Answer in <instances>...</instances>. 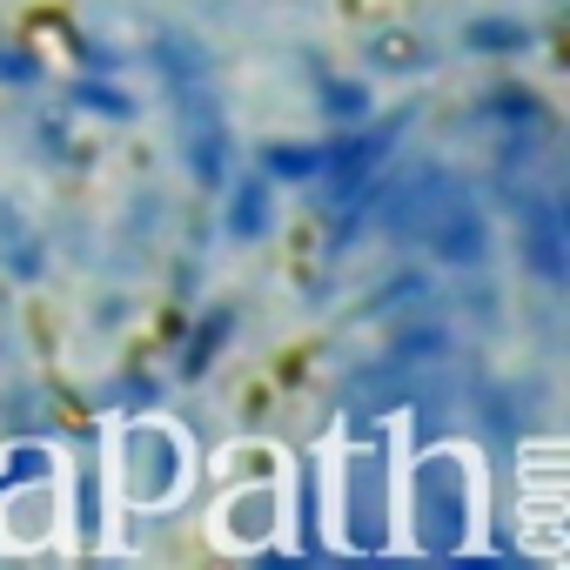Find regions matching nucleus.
Here are the masks:
<instances>
[{"mask_svg":"<svg viewBox=\"0 0 570 570\" xmlns=\"http://www.w3.org/2000/svg\"><path fill=\"white\" fill-rule=\"evenodd\" d=\"M410 523L430 557H456L476 523V470L463 450H430L410 476Z\"/></svg>","mask_w":570,"mask_h":570,"instance_id":"7ed1b4c3","label":"nucleus"},{"mask_svg":"<svg viewBox=\"0 0 570 570\" xmlns=\"http://www.w3.org/2000/svg\"><path fill=\"white\" fill-rule=\"evenodd\" d=\"M323 155H330L323 141H268L255 168H262L268 181H316V175H323Z\"/></svg>","mask_w":570,"mask_h":570,"instance_id":"9d476101","label":"nucleus"},{"mask_svg":"<svg viewBox=\"0 0 570 570\" xmlns=\"http://www.w3.org/2000/svg\"><path fill=\"white\" fill-rule=\"evenodd\" d=\"M275 523H282V490H275V476H262L255 490H228V497H222L215 537H222L228 550H268Z\"/></svg>","mask_w":570,"mask_h":570,"instance_id":"0eeeda50","label":"nucleus"},{"mask_svg":"<svg viewBox=\"0 0 570 570\" xmlns=\"http://www.w3.org/2000/svg\"><path fill=\"white\" fill-rule=\"evenodd\" d=\"M228 188V181H222ZM268 222H275V181L255 168V175H242L235 188H228V235L235 242H255V235H268Z\"/></svg>","mask_w":570,"mask_h":570,"instance_id":"1a4fd4ad","label":"nucleus"},{"mask_svg":"<svg viewBox=\"0 0 570 570\" xmlns=\"http://www.w3.org/2000/svg\"><path fill=\"white\" fill-rule=\"evenodd\" d=\"M510 208H517V255H523V268L543 282V289H563V282H570V222H563V202L550 188L517 181Z\"/></svg>","mask_w":570,"mask_h":570,"instance_id":"39448f33","label":"nucleus"},{"mask_svg":"<svg viewBox=\"0 0 570 570\" xmlns=\"http://www.w3.org/2000/svg\"><path fill=\"white\" fill-rule=\"evenodd\" d=\"M155 68H161V88L175 101V121H181V161L202 188H222L228 181V121H222V101L208 88V68L188 41L161 35L155 41Z\"/></svg>","mask_w":570,"mask_h":570,"instance_id":"f03ea898","label":"nucleus"},{"mask_svg":"<svg viewBox=\"0 0 570 570\" xmlns=\"http://www.w3.org/2000/svg\"><path fill=\"white\" fill-rule=\"evenodd\" d=\"M121 463V497L135 503V510H161V503H175L181 497V483H188V436L168 423V416H135V423H121V450H115Z\"/></svg>","mask_w":570,"mask_h":570,"instance_id":"20e7f679","label":"nucleus"},{"mask_svg":"<svg viewBox=\"0 0 570 570\" xmlns=\"http://www.w3.org/2000/svg\"><path fill=\"white\" fill-rule=\"evenodd\" d=\"M235 303H215V309H202L195 316V330H188V343H181V376H208L215 363H222V350L235 343Z\"/></svg>","mask_w":570,"mask_h":570,"instance_id":"6e6552de","label":"nucleus"},{"mask_svg":"<svg viewBox=\"0 0 570 570\" xmlns=\"http://www.w3.org/2000/svg\"><path fill=\"white\" fill-rule=\"evenodd\" d=\"M75 101H81V108H101V115H128V108H135V101L115 95L108 81H75Z\"/></svg>","mask_w":570,"mask_h":570,"instance_id":"4468645a","label":"nucleus"},{"mask_svg":"<svg viewBox=\"0 0 570 570\" xmlns=\"http://www.w3.org/2000/svg\"><path fill=\"white\" fill-rule=\"evenodd\" d=\"M343 530L356 550H390V443H363L350 450L343 470Z\"/></svg>","mask_w":570,"mask_h":570,"instance_id":"423d86ee","label":"nucleus"},{"mask_svg":"<svg viewBox=\"0 0 570 570\" xmlns=\"http://www.w3.org/2000/svg\"><path fill=\"white\" fill-rule=\"evenodd\" d=\"M370 208H376V222H383L390 242L430 248L450 268H476L490 255V215L463 188V175L443 168V161H416L410 175H383Z\"/></svg>","mask_w":570,"mask_h":570,"instance_id":"f257e3e1","label":"nucleus"},{"mask_svg":"<svg viewBox=\"0 0 570 570\" xmlns=\"http://www.w3.org/2000/svg\"><path fill=\"white\" fill-rule=\"evenodd\" d=\"M323 108H330L336 121H363V115H370V88H363V81H323Z\"/></svg>","mask_w":570,"mask_h":570,"instance_id":"ddd939ff","label":"nucleus"},{"mask_svg":"<svg viewBox=\"0 0 570 570\" xmlns=\"http://www.w3.org/2000/svg\"><path fill=\"white\" fill-rule=\"evenodd\" d=\"M463 41H470L476 55H517V48H530V28H523V21H476Z\"/></svg>","mask_w":570,"mask_h":570,"instance_id":"f8f14e48","label":"nucleus"},{"mask_svg":"<svg viewBox=\"0 0 570 570\" xmlns=\"http://www.w3.org/2000/svg\"><path fill=\"white\" fill-rule=\"evenodd\" d=\"M0 262H8L21 282H35V275H41V235L21 222V208H14V202H0Z\"/></svg>","mask_w":570,"mask_h":570,"instance_id":"9b49d317","label":"nucleus"}]
</instances>
